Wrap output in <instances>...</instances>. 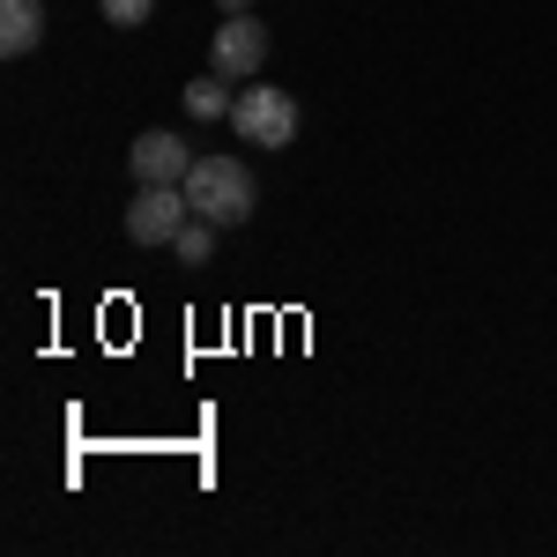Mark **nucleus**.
Wrapping results in <instances>:
<instances>
[{
	"instance_id": "nucleus-3",
	"label": "nucleus",
	"mask_w": 557,
	"mask_h": 557,
	"mask_svg": "<svg viewBox=\"0 0 557 557\" xmlns=\"http://www.w3.org/2000/svg\"><path fill=\"white\" fill-rule=\"evenodd\" d=\"M209 67L231 75V83L260 75V67H268V23H260V15H223L215 38H209Z\"/></svg>"
},
{
	"instance_id": "nucleus-2",
	"label": "nucleus",
	"mask_w": 557,
	"mask_h": 557,
	"mask_svg": "<svg viewBox=\"0 0 557 557\" xmlns=\"http://www.w3.org/2000/svg\"><path fill=\"white\" fill-rule=\"evenodd\" d=\"M231 127L238 141H260V149H290L298 141V97L275 83H246L238 104H231Z\"/></svg>"
},
{
	"instance_id": "nucleus-1",
	"label": "nucleus",
	"mask_w": 557,
	"mask_h": 557,
	"mask_svg": "<svg viewBox=\"0 0 557 557\" xmlns=\"http://www.w3.org/2000/svg\"><path fill=\"white\" fill-rule=\"evenodd\" d=\"M253 194L260 186L238 157H194V172H186V201H194V215H209L215 231L246 223L253 215Z\"/></svg>"
},
{
	"instance_id": "nucleus-5",
	"label": "nucleus",
	"mask_w": 557,
	"mask_h": 557,
	"mask_svg": "<svg viewBox=\"0 0 557 557\" xmlns=\"http://www.w3.org/2000/svg\"><path fill=\"white\" fill-rule=\"evenodd\" d=\"M134 178L141 186H186V172H194V149L178 141V134H164V127H149V134H134Z\"/></svg>"
},
{
	"instance_id": "nucleus-10",
	"label": "nucleus",
	"mask_w": 557,
	"mask_h": 557,
	"mask_svg": "<svg viewBox=\"0 0 557 557\" xmlns=\"http://www.w3.org/2000/svg\"><path fill=\"white\" fill-rule=\"evenodd\" d=\"M215 8H223V15H253V0H215Z\"/></svg>"
},
{
	"instance_id": "nucleus-6",
	"label": "nucleus",
	"mask_w": 557,
	"mask_h": 557,
	"mask_svg": "<svg viewBox=\"0 0 557 557\" xmlns=\"http://www.w3.org/2000/svg\"><path fill=\"white\" fill-rule=\"evenodd\" d=\"M38 38H45V0H0V52L23 60V52H38Z\"/></svg>"
},
{
	"instance_id": "nucleus-9",
	"label": "nucleus",
	"mask_w": 557,
	"mask_h": 557,
	"mask_svg": "<svg viewBox=\"0 0 557 557\" xmlns=\"http://www.w3.org/2000/svg\"><path fill=\"white\" fill-rule=\"evenodd\" d=\"M97 8H104V23H112V30H141L157 0H97Z\"/></svg>"
},
{
	"instance_id": "nucleus-8",
	"label": "nucleus",
	"mask_w": 557,
	"mask_h": 557,
	"mask_svg": "<svg viewBox=\"0 0 557 557\" xmlns=\"http://www.w3.org/2000/svg\"><path fill=\"white\" fill-rule=\"evenodd\" d=\"M172 253L186 260V268H201V260L215 253V223H209V215H186V231L172 238Z\"/></svg>"
},
{
	"instance_id": "nucleus-7",
	"label": "nucleus",
	"mask_w": 557,
	"mask_h": 557,
	"mask_svg": "<svg viewBox=\"0 0 557 557\" xmlns=\"http://www.w3.org/2000/svg\"><path fill=\"white\" fill-rule=\"evenodd\" d=\"M231 104H238V89H231V75H215V67L201 83H186V112H194V120H223Z\"/></svg>"
},
{
	"instance_id": "nucleus-4",
	"label": "nucleus",
	"mask_w": 557,
	"mask_h": 557,
	"mask_svg": "<svg viewBox=\"0 0 557 557\" xmlns=\"http://www.w3.org/2000/svg\"><path fill=\"white\" fill-rule=\"evenodd\" d=\"M186 215H194L186 186H141L127 201V238L134 246H172L178 231H186Z\"/></svg>"
}]
</instances>
